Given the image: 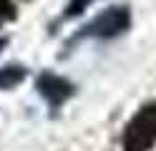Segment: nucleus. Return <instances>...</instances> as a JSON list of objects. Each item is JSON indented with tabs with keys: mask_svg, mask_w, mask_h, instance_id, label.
Instances as JSON below:
<instances>
[{
	"mask_svg": "<svg viewBox=\"0 0 156 151\" xmlns=\"http://www.w3.org/2000/svg\"><path fill=\"white\" fill-rule=\"evenodd\" d=\"M123 151H151L156 146V101L141 106L123 128Z\"/></svg>",
	"mask_w": 156,
	"mask_h": 151,
	"instance_id": "1",
	"label": "nucleus"
},
{
	"mask_svg": "<svg viewBox=\"0 0 156 151\" xmlns=\"http://www.w3.org/2000/svg\"><path fill=\"white\" fill-rule=\"evenodd\" d=\"M129 25H131L129 5H111L108 10H103L101 15H96L91 23L76 35V40L78 38H116Z\"/></svg>",
	"mask_w": 156,
	"mask_h": 151,
	"instance_id": "2",
	"label": "nucleus"
},
{
	"mask_svg": "<svg viewBox=\"0 0 156 151\" xmlns=\"http://www.w3.org/2000/svg\"><path fill=\"white\" fill-rule=\"evenodd\" d=\"M38 91H41V96L51 103L53 108H58L63 103V101H68L73 96V83H68L66 78L55 76V73H43L41 78H38Z\"/></svg>",
	"mask_w": 156,
	"mask_h": 151,
	"instance_id": "3",
	"label": "nucleus"
},
{
	"mask_svg": "<svg viewBox=\"0 0 156 151\" xmlns=\"http://www.w3.org/2000/svg\"><path fill=\"white\" fill-rule=\"evenodd\" d=\"M23 78H25V68H20V66H8V68H3V70H0V91L18 86Z\"/></svg>",
	"mask_w": 156,
	"mask_h": 151,
	"instance_id": "4",
	"label": "nucleus"
},
{
	"mask_svg": "<svg viewBox=\"0 0 156 151\" xmlns=\"http://www.w3.org/2000/svg\"><path fill=\"white\" fill-rule=\"evenodd\" d=\"M93 3H96V0H71V3H68V8H66V13L58 18V20H61V23H66V20H71V18H78L83 10H88Z\"/></svg>",
	"mask_w": 156,
	"mask_h": 151,
	"instance_id": "5",
	"label": "nucleus"
},
{
	"mask_svg": "<svg viewBox=\"0 0 156 151\" xmlns=\"http://www.w3.org/2000/svg\"><path fill=\"white\" fill-rule=\"evenodd\" d=\"M15 20V3L13 0H0V25Z\"/></svg>",
	"mask_w": 156,
	"mask_h": 151,
	"instance_id": "6",
	"label": "nucleus"
},
{
	"mask_svg": "<svg viewBox=\"0 0 156 151\" xmlns=\"http://www.w3.org/2000/svg\"><path fill=\"white\" fill-rule=\"evenodd\" d=\"M3 45H5V40H0V48H3Z\"/></svg>",
	"mask_w": 156,
	"mask_h": 151,
	"instance_id": "7",
	"label": "nucleus"
}]
</instances>
